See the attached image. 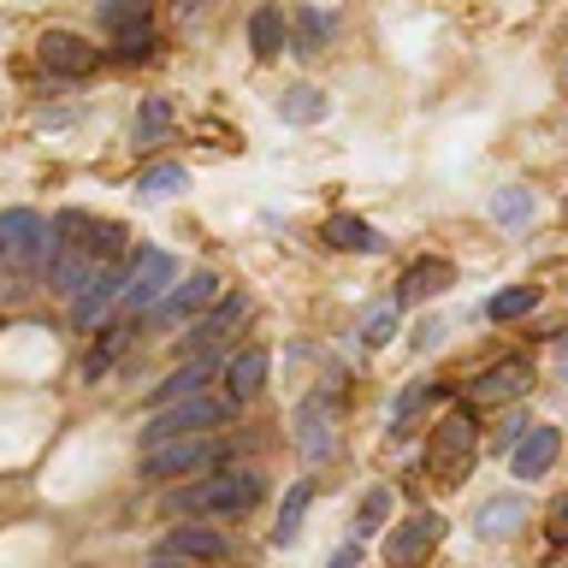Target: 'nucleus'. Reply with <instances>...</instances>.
<instances>
[{
    "instance_id": "20e7f679",
    "label": "nucleus",
    "mask_w": 568,
    "mask_h": 568,
    "mask_svg": "<svg viewBox=\"0 0 568 568\" xmlns=\"http://www.w3.org/2000/svg\"><path fill=\"white\" fill-rule=\"evenodd\" d=\"M231 420V403L225 397H184V403H172V408H160V415L142 426V450H154V444H172V438H202L213 433V426H225Z\"/></svg>"
},
{
    "instance_id": "f704fd0d",
    "label": "nucleus",
    "mask_w": 568,
    "mask_h": 568,
    "mask_svg": "<svg viewBox=\"0 0 568 568\" xmlns=\"http://www.w3.org/2000/svg\"><path fill=\"white\" fill-rule=\"evenodd\" d=\"M390 332H397V302H379V308H367V314H362V337H367L373 349L390 344Z\"/></svg>"
},
{
    "instance_id": "1a4fd4ad",
    "label": "nucleus",
    "mask_w": 568,
    "mask_h": 568,
    "mask_svg": "<svg viewBox=\"0 0 568 568\" xmlns=\"http://www.w3.org/2000/svg\"><path fill=\"white\" fill-rule=\"evenodd\" d=\"M53 231L48 220L36 207H7L0 213V255H12V261H53Z\"/></svg>"
},
{
    "instance_id": "f8f14e48",
    "label": "nucleus",
    "mask_w": 568,
    "mask_h": 568,
    "mask_svg": "<svg viewBox=\"0 0 568 568\" xmlns=\"http://www.w3.org/2000/svg\"><path fill=\"white\" fill-rule=\"evenodd\" d=\"M450 284H456V261H444V255L408 261L403 278H397V308H415V302H426V296H444Z\"/></svg>"
},
{
    "instance_id": "c756f323",
    "label": "nucleus",
    "mask_w": 568,
    "mask_h": 568,
    "mask_svg": "<svg viewBox=\"0 0 568 568\" xmlns=\"http://www.w3.org/2000/svg\"><path fill=\"white\" fill-rule=\"evenodd\" d=\"M136 190L154 195V202H160V195H178V190H190V166H178V160H160V166H149V172L136 178Z\"/></svg>"
},
{
    "instance_id": "c85d7f7f",
    "label": "nucleus",
    "mask_w": 568,
    "mask_h": 568,
    "mask_svg": "<svg viewBox=\"0 0 568 568\" xmlns=\"http://www.w3.org/2000/svg\"><path fill=\"white\" fill-rule=\"evenodd\" d=\"M291 24H296V42H291L296 53H320V48H326V36H332V18L320 7H296Z\"/></svg>"
},
{
    "instance_id": "c9c22d12",
    "label": "nucleus",
    "mask_w": 568,
    "mask_h": 568,
    "mask_svg": "<svg viewBox=\"0 0 568 568\" xmlns=\"http://www.w3.org/2000/svg\"><path fill=\"white\" fill-rule=\"evenodd\" d=\"M545 532H550V545H568V497H557V504H550Z\"/></svg>"
},
{
    "instance_id": "f03ea898",
    "label": "nucleus",
    "mask_w": 568,
    "mask_h": 568,
    "mask_svg": "<svg viewBox=\"0 0 568 568\" xmlns=\"http://www.w3.org/2000/svg\"><path fill=\"white\" fill-rule=\"evenodd\" d=\"M474 408H450L433 433H426V468H433V479H444V486H456L462 474H474V456H479V433H474Z\"/></svg>"
},
{
    "instance_id": "473e14b6",
    "label": "nucleus",
    "mask_w": 568,
    "mask_h": 568,
    "mask_svg": "<svg viewBox=\"0 0 568 568\" xmlns=\"http://www.w3.org/2000/svg\"><path fill=\"white\" fill-rule=\"evenodd\" d=\"M149 12H154V0H101V24L106 30H142L149 24Z\"/></svg>"
},
{
    "instance_id": "6ab92c4d",
    "label": "nucleus",
    "mask_w": 568,
    "mask_h": 568,
    "mask_svg": "<svg viewBox=\"0 0 568 568\" xmlns=\"http://www.w3.org/2000/svg\"><path fill=\"white\" fill-rule=\"evenodd\" d=\"M95 278H101V266L89 261L83 248H53V261H48V284H53V291H65V296H83Z\"/></svg>"
},
{
    "instance_id": "b1692460",
    "label": "nucleus",
    "mask_w": 568,
    "mask_h": 568,
    "mask_svg": "<svg viewBox=\"0 0 568 568\" xmlns=\"http://www.w3.org/2000/svg\"><path fill=\"white\" fill-rule=\"evenodd\" d=\"M166 131H172V101H166V95H142L136 124H131L136 149H154V142H166Z\"/></svg>"
},
{
    "instance_id": "aec40b11",
    "label": "nucleus",
    "mask_w": 568,
    "mask_h": 568,
    "mask_svg": "<svg viewBox=\"0 0 568 568\" xmlns=\"http://www.w3.org/2000/svg\"><path fill=\"white\" fill-rule=\"evenodd\" d=\"M527 521V504H521V491H504V497H486L474 515V527L486 532V539H509V532H521Z\"/></svg>"
},
{
    "instance_id": "f257e3e1",
    "label": "nucleus",
    "mask_w": 568,
    "mask_h": 568,
    "mask_svg": "<svg viewBox=\"0 0 568 568\" xmlns=\"http://www.w3.org/2000/svg\"><path fill=\"white\" fill-rule=\"evenodd\" d=\"M266 497V479L255 468H237V474H207L195 479V486H184L172 497V515H207V521H237V515H248Z\"/></svg>"
},
{
    "instance_id": "4468645a",
    "label": "nucleus",
    "mask_w": 568,
    "mask_h": 568,
    "mask_svg": "<svg viewBox=\"0 0 568 568\" xmlns=\"http://www.w3.org/2000/svg\"><path fill=\"white\" fill-rule=\"evenodd\" d=\"M220 373H225V403L237 408V403H248V397L266 385V373H273V349H266V344H248V349L231 355Z\"/></svg>"
},
{
    "instance_id": "bb28decb",
    "label": "nucleus",
    "mask_w": 568,
    "mask_h": 568,
    "mask_svg": "<svg viewBox=\"0 0 568 568\" xmlns=\"http://www.w3.org/2000/svg\"><path fill=\"white\" fill-rule=\"evenodd\" d=\"M314 504V479H296L291 491H284V509H278V527H273V545H296L302 532V515Z\"/></svg>"
},
{
    "instance_id": "7ed1b4c3",
    "label": "nucleus",
    "mask_w": 568,
    "mask_h": 568,
    "mask_svg": "<svg viewBox=\"0 0 568 568\" xmlns=\"http://www.w3.org/2000/svg\"><path fill=\"white\" fill-rule=\"evenodd\" d=\"M225 462V444L202 433V438H172V444H154V450H142V479H207L220 474Z\"/></svg>"
},
{
    "instance_id": "a878e982",
    "label": "nucleus",
    "mask_w": 568,
    "mask_h": 568,
    "mask_svg": "<svg viewBox=\"0 0 568 568\" xmlns=\"http://www.w3.org/2000/svg\"><path fill=\"white\" fill-rule=\"evenodd\" d=\"M390 504H397V491H390V486H367L362 491V504H355V545H362V539H373V532H379L385 521H390Z\"/></svg>"
},
{
    "instance_id": "393cba45",
    "label": "nucleus",
    "mask_w": 568,
    "mask_h": 568,
    "mask_svg": "<svg viewBox=\"0 0 568 568\" xmlns=\"http://www.w3.org/2000/svg\"><path fill=\"white\" fill-rule=\"evenodd\" d=\"M532 213H539V195H532L527 184H509V190H497V195H491V220L504 225V231H521Z\"/></svg>"
},
{
    "instance_id": "6e6552de",
    "label": "nucleus",
    "mask_w": 568,
    "mask_h": 568,
    "mask_svg": "<svg viewBox=\"0 0 568 568\" xmlns=\"http://www.w3.org/2000/svg\"><path fill=\"white\" fill-rule=\"evenodd\" d=\"M438 539H444V515H438V509H415L408 521L390 527L385 562H390V568H420V562L438 550Z\"/></svg>"
},
{
    "instance_id": "e433bc0d",
    "label": "nucleus",
    "mask_w": 568,
    "mask_h": 568,
    "mask_svg": "<svg viewBox=\"0 0 568 568\" xmlns=\"http://www.w3.org/2000/svg\"><path fill=\"white\" fill-rule=\"evenodd\" d=\"M355 562H362V545H344L337 557H326V568H355Z\"/></svg>"
},
{
    "instance_id": "5701e85b",
    "label": "nucleus",
    "mask_w": 568,
    "mask_h": 568,
    "mask_svg": "<svg viewBox=\"0 0 568 568\" xmlns=\"http://www.w3.org/2000/svg\"><path fill=\"white\" fill-rule=\"evenodd\" d=\"M332 113V95H320L314 83H296V89H284L278 95V119L284 124H320Z\"/></svg>"
},
{
    "instance_id": "72a5a7b5",
    "label": "nucleus",
    "mask_w": 568,
    "mask_h": 568,
    "mask_svg": "<svg viewBox=\"0 0 568 568\" xmlns=\"http://www.w3.org/2000/svg\"><path fill=\"white\" fill-rule=\"evenodd\" d=\"M426 397H433V385H426V379H415V385H408L403 390V397H397V408H390V433H415V415H420V408H426Z\"/></svg>"
},
{
    "instance_id": "4c0bfd02",
    "label": "nucleus",
    "mask_w": 568,
    "mask_h": 568,
    "mask_svg": "<svg viewBox=\"0 0 568 568\" xmlns=\"http://www.w3.org/2000/svg\"><path fill=\"white\" fill-rule=\"evenodd\" d=\"M149 568H190V562H166V557H160V562H149Z\"/></svg>"
},
{
    "instance_id": "58836bf2",
    "label": "nucleus",
    "mask_w": 568,
    "mask_h": 568,
    "mask_svg": "<svg viewBox=\"0 0 568 568\" xmlns=\"http://www.w3.org/2000/svg\"><path fill=\"white\" fill-rule=\"evenodd\" d=\"M557 349H562V362H568V332H562V344H557Z\"/></svg>"
},
{
    "instance_id": "2eb2a0df",
    "label": "nucleus",
    "mask_w": 568,
    "mask_h": 568,
    "mask_svg": "<svg viewBox=\"0 0 568 568\" xmlns=\"http://www.w3.org/2000/svg\"><path fill=\"white\" fill-rule=\"evenodd\" d=\"M248 314V296L237 291V296H220V302H213V308L202 314V320H195V326H190V337H184V349H207V344H220V337L225 332H237V320Z\"/></svg>"
},
{
    "instance_id": "9d476101",
    "label": "nucleus",
    "mask_w": 568,
    "mask_h": 568,
    "mask_svg": "<svg viewBox=\"0 0 568 568\" xmlns=\"http://www.w3.org/2000/svg\"><path fill=\"white\" fill-rule=\"evenodd\" d=\"M225 291H220V273H207V266H202V273H190V278H178L172 284V291L166 296H160V320H166V326H184V320L190 314H207L213 308V302H220Z\"/></svg>"
},
{
    "instance_id": "ea45409f",
    "label": "nucleus",
    "mask_w": 568,
    "mask_h": 568,
    "mask_svg": "<svg viewBox=\"0 0 568 568\" xmlns=\"http://www.w3.org/2000/svg\"><path fill=\"white\" fill-rule=\"evenodd\" d=\"M562 220H568V202H562Z\"/></svg>"
},
{
    "instance_id": "2f4dec72",
    "label": "nucleus",
    "mask_w": 568,
    "mask_h": 568,
    "mask_svg": "<svg viewBox=\"0 0 568 568\" xmlns=\"http://www.w3.org/2000/svg\"><path fill=\"white\" fill-rule=\"evenodd\" d=\"M124 337H131V332H124V326H101V344H95V349H89V355H83V379H89V385H95V379H101V373H106V367H113V362H119V349H124Z\"/></svg>"
},
{
    "instance_id": "dca6fc26",
    "label": "nucleus",
    "mask_w": 568,
    "mask_h": 568,
    "mask_svg": "<svg viewBox=\"0 0 568 568\" xmlns=\"http://www.w3.org/2000/svg\"><path fill=\"white\" fill-rule=\"evenodd\" d=\"M213 373H220V362H213V355H195L190 367H178L172 379H160V385L149 390V403H154V408H172V403H184V397H202Z\"/></svg>"
},
{
    "instance_id": "9b49d317",
    "label": "nucleus",
    "mask_w": 568,
    "mask_h": 568,
    "mask_svg": "<svg viewBox=\"0 0 568 568\" xmlns=\"http://www.w3.org/2000/svg\"><path fill=\"white\" fill-rule=\"evenodd\" d=\"M160 557H166V562H225L231 557V539H225L220 527L190 521V527H172L166 539H160Z\"/></svg>"
},
{
    "instance_id": "412c9836",
    "label": "nucleus",
    "mask_w": 568,
    "mask_h": 568,
    "mask_svg": "<svg viewBox=\"0 0 568 568\" xmlns=\"http://www.w3.org/2000/svg\"><path fill=\"white\" fill-rule=\"evenodd\" d=\"M296 444L308 456H326L332 444H337V433H332V415H326V397H308L296 408Z\"/></svg>"
},
{
    "instance_id": "4be33fe9",
    "label": "nucleus",
    "mask_w": 568,
    "mask_h": 568,
    "mask_svg": "<svg viewBox=\"0 0 568 568\" xmlns=\"http://www.w3.org/2000/svg\"><path fill=\"white\" fill-rule=\"evenodd\" d=\"M119 284H124V278L113 273V266H101V278L89 284L83 296H71V326H78V332H89V326H95V320L106 314V302L119 296Z\"/></svg>"
},
{
    "instance_id": "0eeeda50",
    "label": "nucleus",
    "mask_w": 568,
    "mask_h": 568,
    "mask_svg": "<svg viewBox=\"0 0 568 568\" xmlns=\"http://www.w3.org/2000/svg\"><path fill=\"white\" fill-rule=\"evenodd\" d=\"M36 60H42L48 78H89L101 65V48L78 30H42L36 36Z\"/></svg>"
},
{
    "instance_id": "ddd939ff",
    "label": "nucleus",
    "mask_w": 568,
    "mask_h": 568,
    "mask_svg": "<svg viewBox=\"0 0 568 568\" xmlns=\"http://www.w3.org/2000/svg\"><path fill=\"white\" fill-rule=\"evenodd\" d=\"M557 450H562V433H557V426H545V420H532L521 433V444L509 450V474L515 479H545L550 462H557Z\"/></svg>"
},
{
    "instance_id": "f3484780",
    "label": "nucleus",
    "mask_w": 568,
    "mask_h": 568,
    "mask_svg": "<svg viewBox=\"0 0 568 568\" xmlns=\"http://www.w3.org/2000/svg\"><path fill=\"white\" fill-rule=\"evenodd\" d=\"M248 48H255V60H278L284 48H291V18H284V7H255L248 12Z\"/></svg>"
},
{
    "instance_id": "7c9ffc66",
    "label": "nucleus",
    "mask_w": 568,
    "mask_h": 568,
    "mask_svg": "<svg viewBox=\"0 0 568 568\" xmlns=\"http://www.w3.org/2000/svg\"><path fill=\"white\" fill-rule=\"evenodd\" d=\"M154 53H160V36H154L149 24L113 36V60H119V65H142V60H154Z\"/></svg>"
},
{
    "instance_id": "cd10ccee",
    "label": "nucleus",
    "mask_w": 568,
    "mask_h": 568,
    "mask_svg": "<svg viewBox=\"0 0 568 568\" xmlns=\"http://www.w3.org/2000/svg\"><path fill=\"white\" fill-rule=\"evenodd\" d=\"M532 308H539V284H509V291H497V296L486 302V320L509 326V320H527Z\"/></svg>"
},
{
    "instance_id": "39448f33",
    "label": "nucleus",
    "mask_w": 568,
    "mask_h": 568,
    "mask_svg": "<svg viewBox=\"0 0 568 568\" xmlns=\"http://www.w3.org/2000/svg\"><path fill=\"white\" fill-rule=\"evenodd\" d=\"M532 390V362L527 355H504V362H491L479 379L462 385V408H491V403H515Z\"/></svg>"
},
{
    "instance_id": "423d86ee",
    "label": "nucleus",
    "mask_w": 568,
    "mask_h": 568,
    "mask_svg": "<svg viewBox=\"0 0 568 568\" xmlns=\"http://www.w3.org/2000/svg\"><path fill=\"white\" fill-rule=\"evenodd\" d=\"M172 284H178L172 248H142L131 261V273H124V284H119V296H124V308H160V296H166Z\"/></svg>"
},
{
    "instance_id": "a211bd4d",
    "label": "nucleus",
    "mask_w": 568,
    "mask_h": 568,
    "mask_svg": "<svg viewBox=\"0 0 568 568\" xmlns=\"http://www.w3.org/2000/svg\"><path fill=\"white\" fill-rule=\"evenodd\" d=\"M320 237L332 248H349V255H385V237L362 220V213H332V220L320 225Z\"/></svg>"
}]
</instances>
